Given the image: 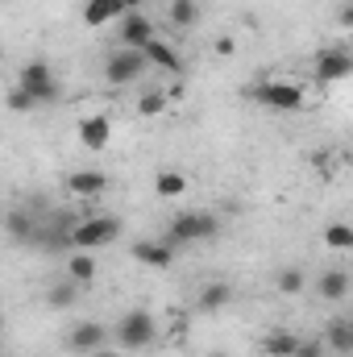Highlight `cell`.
Instances as JSON below:
<instances>
[{"label":"cell","mask_w":353,"mask_h":357,"mask_svg":"<svg viewBox=\"0 0 353 357\" xmlns=\"http://www.w3.org/2000/svg\"><path fill=\"white\" fill-rule=\"evenodd\" d=\"M220 233V220H216V212H208V208H187V212H175L171 216V225H167V245H200V241H212Z\"/></svg>","instance_id":"obj_1"},{"label":"cell","mask_w":353,"mask_h":357,"mask_svg":"<svg viewBox=\"0 0 353 357\" xmlns=\"http://www.w3.org/2000/svg\"><path fill=\"white\" fill-rule=\"evenodd\" d=\"M246 96L254 100V104H262L266 112H303V104H308V96L303 88L295 84V79H258V84H250Z\"/></svg>","instance_id":"obj_2"},{"label":"cell","mask_w":353,"mask_h":357,"mask_svg":"<svg viewBox=\"0 0 353 357\" xmlns=\"http://www.w3.org/2000/svg\"><path fill=\"white\" fill-rule=\"evenodd\" d=\"M117 237H121V220H117V216H96V212H84V216L67 229V245H71V250H88V254L112 245Z\"/></svg>","instance_id":"obj_3"},{"label":"cell","mask_w":353,"mask_h":357,"mask_svg":"<svg viewBox=\"0 0 353 357\" xmlns=\"http://www.w3.org/2000/svg\"><path fill=\"white\" fill-rule=\"evenodd\" d=\"M17 88L29 91L38 108H42V104H54V100L63 96V84H59V75H54V67H50L46 59H29V63L21 67V75H17Z\"/></svg>","instance_id":"obj_4"},{"label":"cell","mask_w":353,"mask_h":357,"mask_svg":"<svg viewBox=\"0 0 353 357\" xmlns=\"http://www.w3.org/2000/svg\"><path fill=\"white\" fill-rule=\"evenodd\" d=\"M154 337H158V324H154V316H150L146 307H129V312L117 320V345H121L125 354L150 349Z\"/></svg>","instance_id":"obj_5"},{"label":"cell","mask_w":353,"mask_h":357,"mask_svg":"<svg viewBox=\"0 0 353 357\" xmlns=\"http://www.w3.org/2000/svg\"><path fill=\"white\" fill-rule=\"evenodd\" d=\"M146 71H150V63H146V54H142V50H133V46H117V50L104 59V79H108L112 88L137 84Z\"/></svg>","instance_id":"obj_6"},{"label":"cell","mask_w":353,"mask_h":357,"mask_svg":"<svg viewBox=\"0 0 353 357\" xmlns=\"http://www.w3.org/2000/svg\"><path fill=\"white\" fill-rule=\"evenodd\" d=\"M350 71H353V54L345 46H320V54L312 63L316 84H341V79H350Z\"/></svg>","instance_id":"obj_7"},{"label":"cell","mask_w":353,"mask_h":357,"mask_svg":"<svg viewBox=\"0 0 353 357\" xmlns=\"http://www.w3.org/2000/svg\"><path fill=\"white\" fill-rule=\"evenodd\" d=\"M63 345H67V354L88 357V354H96V349L108 345V328H104L100 320H80V324L63 337Z\"/></svg>","instance_id":"obj_8"},{"label":"cell","mask_w":353,"mask_h":357,"mask_svg":"<svg viewBox=\"0 0 353 357\" xmlns=\"http://www.w3.org/2000/svg\"><path fill=\"white\" fill-rule=\"evenodd\" d=\"M150 38H158V33H154V21H150L146 13H121V17H117V46L142 50Z\"/></svg>","instance_id":"obj_9"},{"label":"cell","mask_w":353,"mask_h":357,"mask_svg":"<svg viewBox=\"0 0 353 357\" xmlns=\"http://www.w3.org/2000/svg\"><path fill=\"white\" fill-rule=\"evenodd\" d=\"M129 254H133V262H142V266L150 270H171L175 266V245H167V241H133L129 245Z\"/></svg>","instance_id":"obj_10"},{"label":"cell","mask_w":353,"mask_h":357,"mask_svg":"<svg viewBox=\"0 0 353 357\" xmlns=\"http://www.w3.org/2000/svg\"><path fill=\"white\" fill-rule=\"evenodd\" d=\"M233 295H237V291H233V282H229V278H208V282L200 287V295H195V307H200L204 316H216L220 307H229V303H233Z\"/></svg>","instance_id":"obj_11"},{"label":"cell","mask_w":353,"mask_h":357,"mask_svg":"<svg viewBox=\"0 0 353 357\" xmlns=\"http://www.w3.org/2000/svg\"><path fill=\"white\" fill-rule=\"evenodd\" d=\"M80 142L88 150H108V142H112V116L108 112H88L80 121Z\"/></svg>","instance_id":"obj_12"},{"label":"cell","mask_w":353,"mask_h":357,"mask_svg":"<svg viewBox=\"0 0 353 357\" xmlns=\"http://www.w3.org/2000/svg\"><path fill=\"white\" fill-rule=\"evenodd\" d=\"M0 225H4V233H8L17 245H33V241H38V220H33L25 208H8V212H0Z\"/></svg>","instance_id":"obj_13"},{"label":"cell","mask_w":353,"mask_h":357,"mask_svg":"<svg viewBox=\"0 0 353 357\" xmlns=\"http://www.w3.org/2000/svg\"><path fill=\"white\" fill-rule=\"evenodd\" d=\"M142 54H146L150 67H158V71H167V75H179V71H183V54H179L171 42H163V38H150V42L142 46Z\"/></svg>","instance_id":"obj_14"},{"label":"cell","mask_w":353,"mask_h":357,"mask_svg":"<svg viewBox=\"0 0 353 357\" xmlns=\"http://www.w3.org/2000/svg\"><path fill=\"white\" fill-rule=\"evenodd\" d=\"M104 187H108V175H104V171H88V167H84V171H71V175H67V191H71L75 199H96Z\"/></svg>","instance_id":"obj_15"},{"label":"cell","mask_w":353,"mask_h":357,"mask_svg":"<svg viewBox=\"0 0 353 357\" xmlns=\"http://www.w3.org/2000/svg\"><path fill=\"white\" fill-rule=\"evenodd\" d=\"M316 291H320V299H329V303H341L345 295H350V270L333 266L320 274V282H316Z\"/></svg>","instance_id":"obj_16"},{"label":"cell","mask_w":353,"mask_h":357,"mask_svg":"<svg viewBox=\"0 0 353 357\" xmlns=\"http://www.w3.org/2000/svg\"><path fill=\"white\" fill-rule=\"evenodd\" d=\"M121 13H125L121 0H88V4H84V25H88V29H100V25L117 21Z\"/></svg>","instance_id":"obj_17"},{"label":"cell","mask_w":353,"mask_h":357,"mask_svg":"<svg viewBox=\"0 0 353 357\" xmlns=\"http://www.w3.org/2000/svg\"><path fill=\"white\" fill-rule=\"evenodd\" d=\"M100 274V266H96V254H88V250H75L71 258H67V278L71 282H80V287H91V278Z\"/></svg>","instance_id":"obj_18"},{"label":"cell","mask_w":353,"mask_h":357,"mask_svg":"<svg viewBox=\"0 0 353 357\" xmlns=\"http://www.w3.org/2000/svg\"><path fill=\"white\" fill-rule=\"evenodd\" d=\"M80 282H71V278H59V282H50V291H46V303L54 307V312H67V307H75L80 303Z\"/></svg>","instance_id":"obj_19"},{"label":"cell","mask_w":353,"mask_h":357,"mask_svg":"<svg viewBox=\"0 0 353 357\" xmlns=\"http://www.w3.org/2000/svg\"><path fill=\"white\" fill-rule=\"evenodd\" d=\"M295 345H299V337H295V333L274 328V333H266V337H262V357H295Z\"/></svg>","instance_id":"obj_20"},{"label":"cell","mask_w":353,"mask_h":357,"mask_svg":"<svg viewBox=\"0 0 353 357\" xmlns=\"http://www.w3.org/2000/svg\"><path fill=\"white\" fill-rule=\"evenodd\" d=\"M324 349H333V354H353V324L350 320H333L329 324V333H324Z\"/></svg>","instance_id":"obj_21"},{"label":"cell","mask_w":353,"mask_h":357,"mask_svg":"<svg viewBox=\"0 0 353 357\" xmlns=\"http://www.w3.org/2000/svg\"><path fill=\"white\" fill-rule=\"evenodd\" d=\"M154 195H158V199H179V195H187V175H183V171H158V175H154Z\"/></svg>","instance_id":"obj_22"},{"label":"cell","mask_w":353,"mask_h":357,"mask_svg":"<svg viewBox=\"0 0 353 357\" xmlns=\"http://www.w3.org/2000/svg\"><path fill=\"white\" fill-rule=\"evenodd\" d=\"M167 21L179 25V29L200 25V0H171V4H167Z\"/></svg>","instance_id":"obj_23"},{"label":"cell","mask_w":353,"mask_h":357,"mask_svg":"<svg viewBox=\"0 0 353 357\" xmlns=\"http://www.w3.org/2000/svg\"><path fill=\"white\" fill-rule=\"evenodd\" d=\"M167 104H171V96L163 88H150L137 96V116H163L167 112Z\"/></svg>","instance_id":"obj_24"},{"label":"cell","mask_w":353,"mask_h":357,"mask_svg":"<svg viewBox=\"0 0 353 357\" xmlns=\"http://www.w3.org/2000/svg\"><path fill=\"white\" fill-rule=\"evenodd\" d=\"M274 287H278V295H299V291L308 287V274L299 266H283L278 278H274Z\"/></svg>","instance_id":"obj_25"},{"label":"cell","mask_w":353,"mask_h":357,"mask_svg":"<svg viewBox=\"0 0 353 357\" xmlns=\"http://www.w3.org/2000/svg\"><path fill=\"white\" fill-rule=\"evenodd\" d=\"M324 245H329V250H337V254H350V250H353V229H350V225H341V220H337V225H329V229H324Z\"/></svg>","instance_id":"obj_26"},{"label":"cell","mask_w":353,"mask_h":357,"mask_svg":"<svg viewBox=\"0 0 353 357\" xmlns=\"http://www.w3.org/2000/svg\"><path fill=\"white\" fill-rule=\"evenodd\" d=\"M4 104H8V112H33L38 104H33V96L29 91H21L17 84L8 88V96H4Z\"/></svg>","instance_id":"obj_27"},{"label":"cell","mask_w":353,"mask_h":357,"mask_svg":"<svg viewBox=\"0 0 353 357\" xmlns=\"http://www.w3.org/2000/svg\"><path fill=\"white\" fill-rule=\"evenodd\" d=\"M295 357H329V349H324V341H303V337H299Z\"/></svg>","instance_id":"obj_28"},{"label":"cell","mask_w":353,"mask_h":357,"mask_svg":"<svg viewBox=\"0 0 353 357\" xmlns=\"http://www.w3.org/2000/svg\"><path fill=\"white\" fill-rule=\"evenodd\" d=\"M216 54H225V59L237 54V42H233V38H216Z\"/></svg>","instance_id":"obj_29"},{"label":"cell","mask_w":353,"mask_h":357,"mask_svg":"<svg viewBox=\"0 0 353 357\" xmlns=\"http://www.w3.org/2000/svg\"><path fill=\"white\" fill-rule=\"evenodd\" d=\"M337 21H341V29H350V21H353V8H350V4H341V8H337Z\"/></svg>","instance_id":"obj_30"},{"label":"cell","mask_w":353,"mask_h":357,"mask_svg":"<svg viewBox=\"0 0 353 357\" xmlns=\"http://www.w3.org/2000/svg\"><path fill=\"white\" fill-rule=\"evenodd\" d=\"M142 4H146V0H121V8H125V13H137Z\"/></svg>","instance_id":"obj_31"},{"label":"cell","mask_w":353,"mask_h":357,"mask_svg":"<svg viewBox=\"0 0 353 357\" xmlns=\"http://www.w3.org/2000/svg\"><path fill=\"white\" fill-rule=\"evenodd\" d=\"M88 357H121V354H117V349H108V345H104V349H96V354H88Z\"/></svg>","instance_id":"obj_32"},{"label":"cell","mask_w":353,"mask_h":357,"mask_svg":"<svg viewBox=\"0 0 353 357\" xmlns=\"http://www.w3.org/2000/svg\"><path fill=\"white\" fill-rule=\"evenodd\" d=\"M208 357H229V354H220V349H212V354H208Z\"/></svg>","instance_id":"obj_33"},{"label":"cell","mask_w":353,"mask_h":357,"mask_svg":"<svg viewBox=\"0 0 353 357\" xmlns=\"http://www.w3.org/2000/svg\"><path fill=\"white\" fill-rule=\"evenodd\" d=\"M0 328H4V312H0Z\"/></svg>","instance_id":"obj_34"},{"label":"cell","mask_w":353,"mask_h":357,"mask_svg":"<svg viewBox=\"0 0 353 357\" xmlns=\"http://www.w3.org/2000/svg\"><path fill=\"white\" fill-rule=\"evenodd\" d=\"M0 59H4V50H0Z\"/></svg>","instance_id":"obj_35"}]
</instances>
